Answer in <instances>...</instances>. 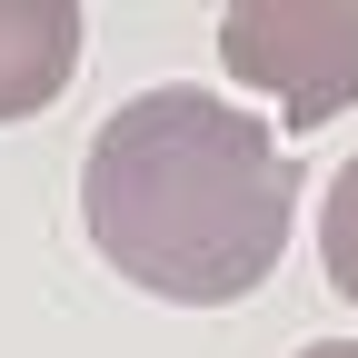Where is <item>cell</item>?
Returning a JSON list of instances; mask_svg holds the SVG:
<instances>
[{
  "label": "cell",
  "instance_id": "3957f363",
  "mask_svg": "<svg viewBox=\"0 0 358 358\" xmlns=\"http://www.w3.org/2000/svg\"><path fill=\"white\" fill-rule=\"evenodd\" d=\"M80 70V0H0V129L40 120Z\"/></svg>",
  "mask_w": 358,
  "mask_h": 358
},
{
  "label": "cell",
  "instance_id": "277c9868",
  "mask_svg": "<svg viewBox=\"0 0 358 358\" xmlns=\"http://www.w3.org/2000/svg\"><path fill=\"white\" fill-rule=\"evenodd\" d=\"M319 259H329V289L358 308V159L329 179V209H319Z\"/></svg>",
  "mask_w": 358,
  "mask_h": 358
},
{
  "label": "cell",
  "instance_id": "5b68a950",
  "mask_svg": "<svg viewBox=\"0 0 358 358\" xmlns=\"http://www.w3.org/2000/svg\"><path fill=\"white\" fill-rule=\"evenodd\" d=\"M299 358H358V338H319V348H299Z\"/></svg>",
  "mask_w": 358,
  "mask_h": 358
},
{
  "label": "cell",
  "instance_id": "7a4b0ae2",
  "mask_svg": "<svg viewBox=\"0 0 358 358\" xmlns=\"http://www.w3.org/2000/svg\"><path fill=\"white\" fill-rule=\"evenodd\" d=\"M219 60L299 129H329L338 110H358V0H229Z\"/></svg>",
  "mask_w": 358,
  "mask_h": 358
},
{
  "label": "cell",
  "instance_id": "6da1fadb",
  "mask_svg": "<svg viewBox=\"0 0 358 358\" xmlns=\"http://www.w3.org/2000/svg\"><path fill=\"white\" fill-rule=\"evenodd\" d=\"M80 219L129 289L179 308H239L289 259L299 169L239 100L169 80L100 120L80 159Z\"/></svg>",
  "mask_w": 358,
  "mask_h": 358
}]
</instances>
